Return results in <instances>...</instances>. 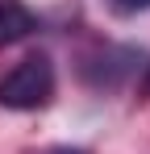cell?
<instances>
[{
  "label": "cell",
  "instance_id": "7a4b0ae2",
  "mask_svg": "<svg viewBox=\"0 0 150 154\" xmlns=\"http://www.w3.org/2000/svg\"><path fill=\"white\" fill-rule=\"evenodd\" d=\"M29 29H33V13L25 8L21 0H0V46L21 42Z\"/></svg>",
  "mask_w": 150,
  "mask_h": 154
},
{
  "label": "cell",
  "instance_id": "3957f363",
  "mask_svg": "<svg viewBox=\"0 0 150 154\" xmlns=\"http://www.w3.org/2000/svg\"><path fill=\"white\" fill-rule=\"evenodd\" d=\"M113 4H117L121 13H133V8H146L150 0H113Z\"/></svg>",
  "mask_w": 150,
  "mask_h": 154
},
{
  "label": "cell",
  "instance_id": "277c9868",
  "mask_svg": "<svg viewBox=\"0 0 150 154\" xmlns=\"http://www.w3.org/2000/svg\"><path fill=\"white\" fill-rule=\"evenodd\" d=\"M50 154H88V150H79V146H58V150H50Z\"/></svg>",
  "mask_w": 150,
  "mask_h": 154
},
{
  "label": "cell",
  "instance_id": "5b68a950",
  "mask_svg": "<svg viewBox=\"0 0 150 154\" xmlns=\"http://www.w3.org/2000/svg\"><path fill=\"white\" fill-rule=\"evenodd\" d=\"M142 92H146V96H150V71H146V79H142Z\"/></svg>",
  "mask_w": 150,
  "mask_h": 154
},
{
  "label": "cell",
  "instance_id": "6da1fadb",
  "mask_svg": "<svg viewBox=\"0 0 150 154\" xmlns=\"http://www.w3.org/2000/svg\"><path fill=\"white\" fill-rule=\"evenodd\" d=\"M50 100H54V63L46 54L21 58L8 75L0 79V108L29 112V108H46Z\"/></svg>",
  "mask_w": 150,
  "mask_h": 154
}]
</instances>
